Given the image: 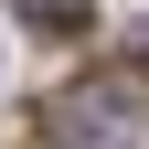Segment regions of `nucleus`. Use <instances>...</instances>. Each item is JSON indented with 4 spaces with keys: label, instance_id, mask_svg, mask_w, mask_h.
<instances>
[{
    "label": "nucleus",
    "instance_id": "f03ea898",
    "mask_svg": "<svg viewBox=\"0 0 149 149\" xmlns=\"http://www.w3.org/2000/svg\"><path fill=\"white\" fill-rule=\"evenodd\" d=\"M32 32H85V0H22Z\"/></svg>",
    "mask_w": 149,
    "mask_h": 149
},
{
    "label": "nucleus",
    "instance_id": "f257e3e1",
    "mask_svg": "<svg viewBox=\"0 0 149 149\" xmlns=\"http://www.w3.org/2000/svg\"><path fill=\"white\" fill-rule=\"evenodd\" d=\"M53 139H64V149H149V74L139 64L85 74V85L53 107Z\"/></svg>",
    "mask_w": 149,
    "mask_h": 149
}]
</instances>
